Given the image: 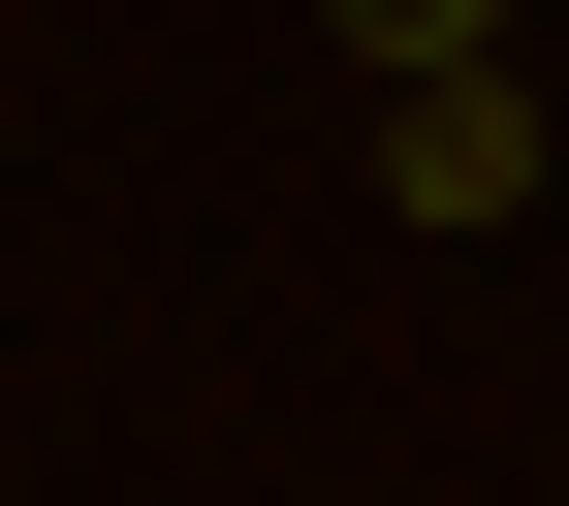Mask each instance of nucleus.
Returning <instances> with one entry per match:
<instances>
[{
  "instance_id": "f03ea898",
  "label": "nucleus",
  "mask_w": 569,
  "mask_h": 506,
  "mask_svg": "<svg viewBox=\"0 0 569 506\" xmlns=\"http://www.w3.org/2000/svg\"><path fill=\"white\" fill-rule=\"evenodd\" d=\"M348 63H475V0H348Z\"/></svg>"
},
{
  "instance_id": "f257e3e1",
  "label": "nucleus",
  "mask_w": 569,
  "mask_h": 506,
  "mask_svg": "<svg viewBox=\"0 0 569 506\" xmlns=\"http://www.w3.org/2000/svg\"><path fill=\"white\" fill-rule=\"evenodd\" d=\"M411 190H443V222H507V190H538V127H507V63H411Z\"/></svg>"
}]
</instances>
